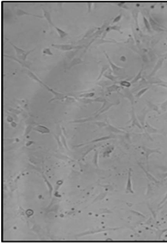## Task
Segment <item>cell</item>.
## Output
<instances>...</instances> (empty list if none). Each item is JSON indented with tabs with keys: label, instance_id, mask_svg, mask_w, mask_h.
<instances>
[{
	"label": "cell",
	"instance_id": "1",
	"mask_svg": "<svg viewBox=\"0 0 167 243\" xmlns=\"http://www.w3.org/2000/svg\"><path fill=\"white\" fill-rule=\"evenodd\" d=\"M29 76L30 77L32 78L33 79L35 80H36L37 81H38L40 83L42 84L43 85H44V87H45V88H46L47 90H48V91L51 92V93H52L54 95V97L50 100V102H51V101L55 100H63L65 98V97L64 95L63 94L58 92L55 91L52 89L50 88L49 87H48L41 80H40L32 72L30 73L29 75Z\"/></svg>",
	"mask_w": 167,
	"mask_h": 243
},
{
	"label": "cell",
	"instance_id": "2",
	"mask_svg": "<svg viewBox=\"0 0 167 243\" xmlns=\"http://www.w3.org/2000/svg\"><path fill=\"white\" fill-rule=\"evenodd\" d=\"M7 40L9 41L10 44L14 48V49H15V53H16V57L19 59L22 60L26 61L27 56L31 52L33 51L35 49L34 48L32 50L26 51L23 50L19 48L16 47L13 43L9 41V40Z\"/></svg>",
	"mask_w": 167,
	"mask_h": 243
},
{
	"label": "cell",
	"instance_id": "3",
	"mask_svg": "<svg viewBox=\"0 0 167 243\" xmlns=\"http://www.w3.org/2000/svg\"><path fill=\"white\" fill-rule=\"evenodd\" d=\"M13 10V12H14L15 15L18 16H22V15H30V16H34L35 17H38V18H43L44 17V16H41V15H36V14H33L32 13H29V12H26V11H24V10L20 9V8L17 7H16V8H14Z\"/></svg>",
	"mask_w": 167,
	"mask_h": 243
},
{
	"label": "cell",
	"instance_id": "4",
	"mask_svg": "<svg viewBox=\"0 0 167 243\" xmlns=\"http://www.w3.org/2000/svg\"><path fill=\"white\" fill-rule=\"evenodd\" d=\"M42 8L44 12V17L46 19L48 23L50 25L53 26L54 24L52 21L51 19V10L50 8L47 7L43 5H41Z\"/></svg>",
	"mask_w": 167,
	"mask_h": 243
},
{
	"label": "cell",
	"instance_id": "5",
	"mask_svg": "<svg viewBox=\"0 0 167 243\" xmlns=\"http://www.w3.org/2000/svg\"><path fill=\"white\" fill-rule=\"evenodd\" d=\"M3 56L5 57L9 58L14 60L18 62L23 67H27V68L29 69L30 63L29 62L22 60L17 58L16 56H13L7 55L6 54H4Z\"/></svg>",
	"mask_w": 167,
	"mask_h": 243
},
{
	"label": "cell",
	"instance_id": "6",
	"mask_svg": "<svg viewBox=\"0 0 167 243\" xmlns=\"http://www.w3.org/2000/svg\"><path fill=\"white\" fill-rule=\"evenodd\" d=\"M51 46L56 49L63 51L69 50L74 48V47L68 44H52Z\"/></svg>",
	"mask_w": 167,
	"mask_h": 243
},
{
	"label": "cell",
	"instance_id": "7",
	"mask_svg": "<svg viewBox=\"0 0 167 243\" xmlns=\"http://www.w3.org/2000/svg\"><path fill=\"white\" fill-rule=\"evenodd\" d=\"M53 27L55 28L56 29V31H57L60 38H63L64 37H65L66 36L68 35V34L66 32L64 31L63 30H62L61 29L59 28L56 27L54 24L53 25Z\"/></svg>",
	"mask_w": 167,
	"mask_h": 243
},
{
	"label": "cell",
	"instance_id": "8",
	"mask_svg": "<svg viewBox=\"0 0 167 243\" xmlns=\"http://www.w3.org/2000/svg\"><path fill=\"white\" fill-rule=\"evenodd\" d=\"M109 62H110L111 65L112 66V68H113V71H114L115 73L116 74H122L123 71L122 69L116 67V66L113 64L111 62H110V61H109Z\"/></svg>",
	"mask_w": 167,
	"mask_h": 243
},
{
	"label": "cell",
	"instance_id": "9",
	"mask_svg": "<svg viewBox=\"0 0 167 243\" xmlns=\"http://www.w3.org/2000/svg\"><path fill=\"white\" fill-rule=\"evenodd\" d=\"M35 130L42 132V133H47L49 132V130L47 128L41 126H37L34 129Z\"/></svg>",
	"mask_w": 167,
	"mask_h": 243
},
{
	"label": "cell",
	"instance_id": "10",
	"mask_svg": "<svg viewBox=\"0 0 167 243\" xmlns=\"http://www.w3.org/2000/svg\"><path fill=\"white\" fill-rule=\"evenodd\" d=\"M42 52L43 54H45L50 55H53V54L51 52L50 49L48 48H44Z\"/></svg>",
	"mask_w": 167,
	"mask_h": 243
},
{
	"label": "cell",
	"instance_id": "11",
	"mask_svg": "<svg viewBox=\"0 0 167 243\" xmlns=\"http://www.w3.org/2000/svg\"><path fill=\"white\" fill-rule=\"evenodd\" d=\"M119 88V87L116 85H113L110 87L108 88V91L111 92L116 91Z\"/></svg>",
	"mask_w": 167,
	"mask_h": 243
},
{
	"label": "cell",
	"instance_id": "12",
	"mask_svg": "<svg viewBox=\"0 0 167 243\" xmlns=\"http://www.w3.org/2000/svg\"><path fill=\"white\" fill-rule=\"evenodd\" d=\"M121 85L126 87H129L130 85V84L126 81H122L121 82Z\"/></svg>",
	"mask_w": 167,
	"mask_h": 243
},
{
	"label": "cell",
	"instance_id": "13",
	"mask_svg": "<svg viewBox=\"0 0 167 243\" xmlns=\"http://www.w3.org/2000/svg\"><path fill=\"white\" fill-rule=\"evenodd\" d=\"M93 93L86 94L85 95H82V96H83V97H92V96H93Z\"/></svg>",
	"mask_w": 167,
	"mask_h": 243
}]
</instances>
